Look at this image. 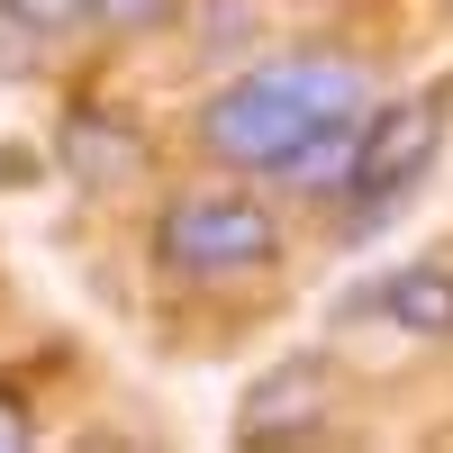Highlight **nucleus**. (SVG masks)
<instances>
[{"mask_svg": "<svg viewBox=\"0 0 453 453\" xmlns=\"http://www.w3.org/2000/svg\"><path fill=\"white\" fill-rule=\"evenodd\" d=\"M64 164L82 173V181H109V173L136 164V136H127L119 119H91V109H82V119L64 127Z\"/></svg>", "mask_w": 453, "mask_h": 453, "instance_id": "6e6552de", "label": "nucleus"}, {"mask_svg": "<svg viewBox=\"0 0 453 453\" xmlns=\"http://www.w3.org/2000/svg\"><path fill=\"white\" fill-rule=\"evenodd\" d=\"M354 155H363V119H326V127H309V136L281 155L273 181H290V191H335V200H345Z\"/></svg>", "mask_w": 453, "mask_h": 453, "instance_id": "39448f33", "label": "nucleus"}, {"mask_svg": "<svg viewBox=\"0 0 453 453\" xmlns=\"http://www.w3.org/2000/svg\"><path fill=\"white\" fill-rule=\"evenodd\" d=\"M435 127H444V100H399V109H381V119H363V155H354V181H345L354 226H381V209L426 173Z\"/></svg>", "mask_w": 453, "mask_h": 453, "instance_id": "7ed1b4c3", "label": "nucleus"}, {"mask_svg": "<svg viewBox=\"0 0 453 453\" xmlns=\"http://www.w3.org/2000/svg\"><path fill=\"white\" fill-rule=\"evenodd\" d=\"M73 19H91V0H0V73H27Z\"/></svg>", "mask_w": 453, "mask_h": 453, "instance_id": "0eeeda50", "label": "nucleus"}, {"mask_svg": "<svg viewBox=\"0 0 453 453\" xmlns=\"http://www.w3.org/2000/svg\"><path fill=\"white\" fill-rule=\"evenodd\" d=\"M326 119H363V64H345V55H281V64L245 73V82H226L200 109V145L218 164L281 173V155L309 127H326Z\"/></svg>", "mask_w": 453, "mask_h": 453, "instance_id": "f257e3e1", "label": "nucleus"}, {"mask_svg": "<svg viewBox=\"0 0 453 453\" xmlns=\"http://www.w3.org/2000/svg\"><path fill=\"white\" fill-rule=\"evenodd\" d=\"M281 226L263 200L245 191H181L155 226V254L173 263L181 281H226V273H254V263H273Z\"/></svg>", "mask_w": 453, "mask_h": 453, "instance_id": "f03ea898", "label": "nucleus"}, {"mask_svg": "<svg viewBox=\"0 0 453 453\" xmlns=\"http://www.w3.org/2000/svg\"><path fill=\"white\" fill-rule=\"evenodd\" d=\"M91 19H109V27H164L173 0H91Z\"/></svg>", "mask_w": 453, "mask_h": 453, "instance_id": "1a4fd4ad", "label": "nucleus"}, {"mask_svg": "<svg viewBox=\"0 0 453 453\" xmlns=\"http://www.w3.org/2000/svg\"><path fill=\"white\" fill-rule=\"evenodd\" d=\"M27 435H36V426H27V399H19V390H0V453H19Z\"/></svg>", "mask_w": 453, "mask_h": 453, "instance_id": "9d476101", "label": "nucleus"}, {"mask_svg": "<svg viewBox=\"0 0 453 453\" xmlns=\"http://www.w3.org/2000/svg\"><path fill=\"white\" fill-rule=\"evenodd\" d=\"M318 418H326V372H318V363H281L273 381L245 399L236 435H309Z\"/></svg>", "mask_w": 453, "mask_h": 453, "instance_id": "20e7f679", "label": "nucleus"}, {"mask_svg": "<svg viewBox=\"0 0 453 453\" xmlns=\"http://www.w3.org/2000/svg\"><path fill=\"white\" fill-rule=\"evenodd\" d=\"M381 309L408 335H453V263H408L381 281Z\"/></svg>", "mask_w": 453, "mask_h": 453, "instance_id": "423d86ee", "label": "nucleus"}]
</instances>
